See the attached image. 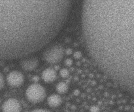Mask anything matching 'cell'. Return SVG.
<instances>
[{"label":"cell","instance_id":"cell-14","mask_svg":"<svg viewBox=\"0 0 134 112\" xmlns=\"http://www.w3.org/2000/svg\"><path fill=\"white\" fill-rule=\"evenodd\" d=\"M30 112H51L50 111L47 110V109H34V110L31 111Z\"/></svg>","mask_w":134,"mask_h":112},{"label":"cell","instance_id":"cell-8","mask_svg":"<svg viewBox=\"0 0 134 112\" xmlns=\"http://www.w3.org/2000/svg\"><path fill=\"white\" fill-rule=\"evenodd\" d=\"M57 78V73L53 69H46L42 72V79L45 82L51 83L56 80Z\"/></svg>","mask_w":134,"mask_h":112},{"label":"cell","instance_id":"cell-11","mask_svg":"<svg viewBox=\"0 0 134 112\" xmlns=\"http://www.w3.org/2000/svg\"><path fill=\"white\" fill-rule=\"evenodd\" d=\"M60 74L62 78H67L69 74V72L67 69H63L60 71Z\"/></svg>","mask_w":134,"mask_h":112},{"label":"cell","instance_id":"cell-4","mask_svg":"<svg viewBox=\"0 0 134 112\" xmlns=\"http://www.w3.org/2000/svg\"><path fill=\"white\" fill-rule=\"evenodd\" d=\"M26 96L27 99L31 103H39L45 99L46 97V91L40 84H31L26 89Z\"/></svg>","mask_w":134,"mask_h":112},{"label":"cell","instance_id":"cell-3","mask_svg":"<svg viewBox=\"0 0 134 112\" xmlns=\"http://www.w3.org/2000/svg\"><path fill=\"white\" fill-rule=\"evenodd\" d=\"M64 53L63 46L60 44H54L44 51L43 58L45 61L50 64H56L62 60Z\"/></svg>","mask_w":134,"mask_h":112},{"label":"cell","instance_id":"cell-7","mask_svg":"<svg viewBox=\"0 0 134 112\" xmlns=\"http://www.w3.org/2000/svg\"><path fill=\"white\" fill-rule=\"evenodd\" d=\"M21 67L26 71H32L37 69L39 65V61L35 58H29L23 59L20 62Z\"/></svg>","mask_w":134,"mask_h":112},{"label":"cell","instance_id":"cell-10","mask_svg":"<svg viewBox=\"0 0 134 112\" xmlns=\"http://www.w3.org/2000/svg\"><path fill=\"white\" fill-rule=\"evenodd\" d=\"M68 86L65 82H60L56 86V90L60 94H64L68 91Z\"/></svg>","mask_w":134,"mask_h":112},{"label":"cell","instance_id":"cell-6","mask_svg":"<svg viewBox=\"0 0 134 112\" xmlns=\"http://www.w3.org/2000/svg\"><path fill=\"white\" fill-rule=\"evenodd\" d=\"M2 109L3 112H21L22 106L16 98H9L5 101Z\"/></svg>","mask_w":134,"mask_h":112},{"label":"cell","instance_id":"cell-13","mask_svg":"<svg viewBox=\"0 0 134 112\" xmlns=\"http://www.w3.org/2000/svg\"><path fill=\"white\" fill-rule=\"evenodd\" d=\"M90 112H99V108L97 106H92L90 108Z\"/></svg>","mask_w":134,"mask_h":112},{"label":"cell","instance_id":"cell-2","mask_svg":"<svg viewBox=\"0 0 134 112\" xmlns=\"http://www.w3.org/2000/svg\"><path fill=\"white\" fill-rule=\"evenodd\" d=\"M72 0H0V59L39 50L61 30Z\"/></svg>","mask_w":134,"mask_h":112},{"label":"cell","instance_id":"cell-12","mask_svg":"<svg viewBox=\"0 0 134 112\" xmlns=\"http://www.w3.org/2000/svg\"><path fill=\"white\" fill-rule=\"evenodd\" d=\"M5 84V80H4V77L2 75L1 73H0V91L2 89V88L3 87Z\"/></svg>","mask_w":134,"mask_h":112},{"label":"cell","instance_id":"cell-5","mask_svg":"<svg viewBox=\"0 0 134 112\" xmlns=\"http://www.w3.org/2000/svg\"><path fill=\"white\" fill-rule=\"evenodd\" d=\"M7 83L11 87H20L24 83V76L20 72L14 70L8 74L7 76Z\"/></svg>","mask_w":134,"mask_h":112},{"label":"cell","instance_id":"cell-9","mask_svg":"<svg viewBox=\"0 0 134 112\" xmlns=\"http://www.w3.org/2000/svg\"><path fill=\"white\" fill-rule=\"evenodd\" d=\"M48 104L52 108H56L61 105L62 102L61 97L59 95L54 94L50 95L47 100Z\"/></svg>","mask_w":134,"mask_h":112},{"label":"cell","instance_id":"cell-1","mask_svg":"<svg viewBox=\"0 0 134 112\" xmlns=\"http://www.w3.org/2000/svg\"><path fill=\"white\" fill-rule=\"evenodd\" d=\"M82 29L94 63L130 89L133 81L134 0H84Z\"/></svg>","mask_w":134,"mask_h":112}]
</instances>
